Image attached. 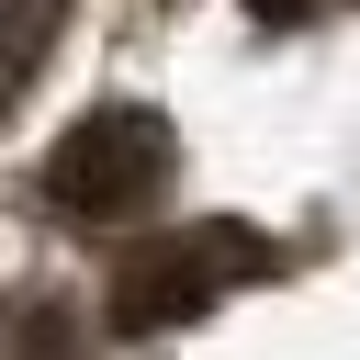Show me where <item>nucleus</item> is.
I'll return each instance as SVG.
<instances>
[{
    "label": "nucleus",
    "mask_w": 360,
    "mask_h": 360,
    "mask_svg": "<svg viewBox=\"0 0 360 360\" xmlns=\"http://www.w3.org/2000/svg\"><path fill=\"white\" fill-rule=\"evenodd\" d=\"M169 180H180V135H169V112H146V101H90V112L56 135V158H45L56 214H90V225L146 214Z\"/></svg>",
    "instance_id": "1"
},
{
    "label": "nucleus",
    "mask_w": 360,
    "mask_h": 360,
    "mask_svg": "<svg viewBox=\"0 0 360 360\" xmlns=\"http://www.w3.org/2000/svg\"><path fill=\"white\" fill-rule=\"evenodd\" d=\"M281 270V248L259 236V225H180V236H158V248H135L124 270H112V326L124 338H169V326H191L202 304H225L236 281H270Z\"/></svg>",
    "instance_id": "2"
},
{
    "label": "nucleus",
    "mask_w": 360,
    "mask_h": 360,
    "mask_svg": "<svg viewBox=\"0 0 360 360\" xmlns=\"http://www.w3.org/2000/svg\"><path fill=\"white\" fill-rule=\"evenodd\" d=\"M56 22H68V0H0V112L34 90V68H45Z\"/></svg>",
    "instance_id": "3"
},
{
    "label": "nucleus",
    "mask_w": 360,
    "mask_h": 360,
    "mask_svg": "<svg viewBox=\"0 0 360 360\" xmlns=\"http://www.w3.org/2000/svg\"><path fill=\"white\" fill-rule=\"evenodd\" d=\"M248 11H259V22H315L326 0H248Z\"/></svg>",
    "instance_id": "4"
}]
</instances>
